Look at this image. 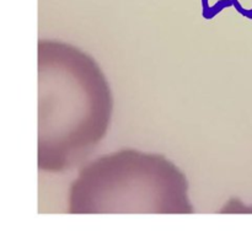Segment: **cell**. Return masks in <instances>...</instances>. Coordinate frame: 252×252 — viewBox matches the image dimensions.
Segmentation results:
<instances>
[{
	"label": "cell",
	"mask_w": 252,
	"mask_h": 252,
	"mask_svg": "<svg viewBox=\"0 0 252 252\" xmlns=\"http://www.w3.org/2000/svg\"><path fill=\"white\" fill-rule=\"evenodd\" d=\"M70 214H192L189 181L160 154L123 149L81 169L69 191Z\"/></svg>",
	"instance_id": "2"
},
{
	"label": "cell",
	"mask_w": 252,
	"mask_h": 252,
	"mask_svg": "<svg viewBox=\"0 0 252 252\" xmlns=\"http://www.w3.org/2000/svg\"><path fill=\"white\" fill-rule=\"evenodd\" d=\"M37 167L73 170L107 133L113 111L110 85L93 57L54 39L37 43Z\"/></svg>",
	"instance_id": "1"
}]
</instances>
